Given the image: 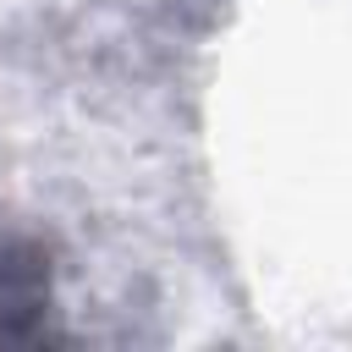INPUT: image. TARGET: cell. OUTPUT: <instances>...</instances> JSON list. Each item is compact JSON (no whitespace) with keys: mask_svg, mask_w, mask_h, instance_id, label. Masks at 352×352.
<instances>
[{"mask_svg":"<svg viewBox=\"0 0 352 352\" xmlns=\"http://www.w3.org/2000/svg\"><path fill=\"white\" fill-rule=\"evenodd\" d=\"M72 330L60 324V264L55 248L0 220V352H38L66 346Z\"/></svg>","mask_w":352,"mask_h":352,"instance_id":"1","label":"cell"}]
</instances>
